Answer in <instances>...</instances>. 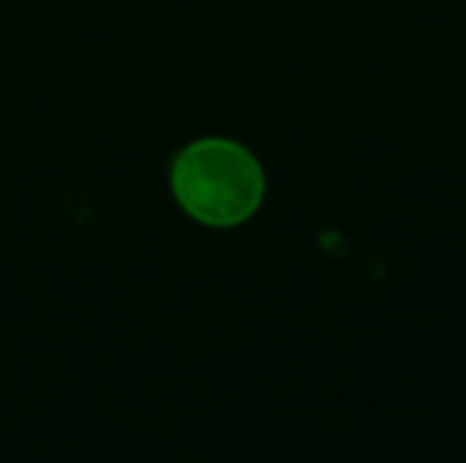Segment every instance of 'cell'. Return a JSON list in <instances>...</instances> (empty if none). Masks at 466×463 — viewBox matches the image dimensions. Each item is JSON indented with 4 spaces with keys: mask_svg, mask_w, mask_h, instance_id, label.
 Here are the masks:
<instances>
[{
    "mask_svg": "<svg viewBox=\"0 0 466 463\" xmlns=\"http://www.w3.org/2000/svg\"><path fill=\"white\" fill-rule=\"evenodd\" d=\"M172 194L199 224L238 226L248 221L265 196V172L243 145L232 139H199L172 161Z\"/></svg>",
    "mask_w": 466,
    "mask_h": 463,
    "instance_id": "cell-1",
    "label": "cell"
}]
</instances>
